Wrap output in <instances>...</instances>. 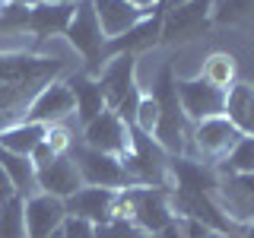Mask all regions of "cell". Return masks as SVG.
I'll list each match as a JSON object with an SVG mask.
<instances>
[{"label":"cell","instance_id":"obj_1","mask_svg":"<svg viewBox=\"0 0 254 238\" xmlns=\"http://www.w3.org/2000/svg\"><path fill=\"white\" fill-rule=\"evenodd\" d=\"M70 58H76V54L67 48V42L61 51H51V48L35 51V48L22 45L0 48V130L22 121L32 99L48 83L79 70V60Z\"/></svg>","mask_w":254,"mask_h":238},{"label":"cell","instance_id":"obj_2","mask_svg":"<svg viewBox=\"0 0 254 238\" xmlns=\"http://www.w3.org/2000/svg\"><path fill=\"white\" fill-rule=\"evenodd\" d=\"M159 99V127L153 133V140L162 146V153L175 159V156H185V146H188V137H190V124L181 111V102H178V86H175V70L172 67H162L159 76L153 79V89H149Z\"/></svg>","mask_w":254,"mask_h":238},{"label":"cell","instance_id":"obj_3","mask_svg":"<svg viewBox=\"0 0 254 238\" xmlns=\"http://www.w3.org/2000/svg\"><path fill=\"white\" fill-rule=\"evenodd\" d=\"M105 95V108L115 111L124 124L133 121V108L140 102V79H137V58L133 54H115L102 63V70L95 73Z\"/></svg>","mask_w":254,"mask_h":238},{"label":"cell","instance_id":"obj_4","mask_svg":"<svg viewBox=\"0 0 254 238\" xmlns=\"http://www.w3.org/2000/svg\"><path fill=\"white\" fill-rule=\"evenodd\" d=\"M115 216L130 219L140 232L156 235L175 219L169 187H124L115 197Z\"/></svg>","mask_w":254,"mask_h":238},{"label":"cell","instance_id":"obj_5","mask_svg":"<svg viewBox=\"0 0 254 238\" xmlns=\"http://www.w3.org/2000/svg\"><path fill=\"white\" fill-rule=\"evenodd\" d=\"M64 42L67 48L79 58V70L83 73H99L102 63L108 60V38L102 35V26L95 19V10L89 0H79L73 16H70V26L64 32Z\"/></svg>","mask_w":254,"mask_h":238},{"label":"cell","instance_id":"obj_6","mask_svg":"<svg viewBox=\"0 0 254 238\" xmlns=\"http://www.w3.org/2000/svg\"><path fill=\"white\" fill-rule=\"evenodd\" d=\"M242 137H245V133L238 130L226 115L206 118V121H197L194 127H190L185 156L188 159H197V162H206V165H219L222 159L232 153V146Z\"/></svg>","mask_w":254,"mask_h":238},{"label":"cell","instance_id":"obj_7","mask_svg":"<svg viewBox=\"0 0 254 238\" xmlns=\"http://www.w3.org/2000/svg\"><path fill=\"white\" fill-rule=\"evenodd\" d=\"M76 169H79V178L83 184L89 187H108V190H124L130 187V178H127V169L118 156H108V153H99V149H89L83 143H73L70 149Z\"/></svg>","mask_w":254,"mask_h":238},{"label":"cell","instance_id":"obj_8","mask_svg":"<svg viewBox=\"0 0 254 238\" xmlns=\"http://www.w3.org/2000/svg\"><path fill=\"white\" fill-rule=\"evenodd\" d=\"M79 143L89 146V149H99V153L124 159L130 153V143H133V127L124 124L115 111L105 108L102 115H95L89 124L79 127Z\"/></svg>","mask_w":254,"mask_h":238},{"label":"cell","instance_id":"obj_9","mask_svg":"<svg viewBox=\"0 0 254 238\" xmlns=\"http://www.w3.org/2000/svg\"><path fill=\"white\" fill-rule=\"evenodd\" d=\"M213 200L232 226L254 222V175H219Z\"/></svg>","mask_w":254,"mask_h":238},{"label":"cell","instance_id":"obj_10","mask_svg":"<svg viewBox=\"0 0 254 238\" xmlns=\"http://www.w3.org/2000/svg\"><path fill=\"white\" fill-rule=\"evenodd\" d=\"M213 3L216 0H188V3L175 6L162 13V45L188 42V38L200 35L213 22Z\"/></svg>","mask_w":254,"mask_h":238},{"label":"cell","instance_id":"obj_11","mask_svg":"<svg viewBox=\"0 0 254 238\" xmlns=\"http://www.w3.org/2000/svg\"><path fill=\"white\" fill-rule=\"evenodd\" d=\"M175 86H178V102L181 111L190 124L206 121V118H216L226 111V92L213 89L206 79L200 76H175Z\"/></svg>","mask_w":254,"mask_h":238},{"label":"cell","instance_id":"obj_12","mask_svg":"<svg viewBox=\"0 0 254 238\" xmlns=\"http://www.w3.org/2000/svg\"><path fill=\"white\" fill-rule=\"evenodd\" d=\"M73 115H76V102H73V92H70V86H67V76H64V79L48 83L45 89L32 99V105H29L22 121H35L42 127H51V124H67Z\"/></svg>","mask_w":254,"mask_h":238},{"label":"cell","instance_id":"obj_13","mask_svg":"<svg viewBox=\"0 0 254 238\" xmlns=\"http://www.w3.org/2000/svg\"><path fill=\"white\" fill-rule=\"evenodd\" d=\"M22 213H26V235L29 238H45V235L58 232L64 226V219H67L64 200H58L51 194H42V190H35V194H29L22 200Z\"/></svg>","mask_w":254,"mask_h":238},{"label":"cell","instance_id":"obj_14","mask_svg":"<svg viewBox=\"0 0 254 238\" xmlns=\"http://www.w3.org/2000/svg\"><path fill=\"white\" fill-rule=\"evenodd\" d=\"M76 3H67V0H42V3L29 6V22L26 32L35 35L38 42H48V38H64V32L70 26V16H73Z\"/></svg>","mask_w":254,"mask_h":238},{"label":"cell","instance_id":"obj_15","mask_svg":"<svg viewBox=\"0 0 254 238\" xmlns=\"http://www.w3.org/2000/svg\"><path fill=\"white\" fill-rule=\"evenodd\" d=\"M35 187L42 190V194H51L58 197V200H67V197H73L79 187H83V178H79V169L73 162V156H58L51 165H45V169L35 172Z\"/></svg>","mask_w":254,"mask_h":238},{"label":"cell","instance_id":"obj_16","mask_svg":"<svg viewBox=\"0 0 254 238\" xmlns=\"http://www.w3.org/2000/svg\"><path fill=\"white\" fill-rule=\"evenodd\" d=\"M115 197H118V190L83 184L73 197L64 200V206H67V216H76V219H86L92 226H99V222L115 216Z\"/></svg>","mask_w":254,"mask_h":238},{"label":"cell","instance_id":"obj_17","mask_svg":"<svg viewBox=\"0 0 254 238\" xmlns=\"http://www.w3.org/2000/svg\"><path fill=\"white\" fill-rule=\"evenodd\" d=\"M156 45H162V10L143 16L133 29H127L124 35L111 38L108 58H115V54H133V58H137V54L149 51V48H156Z\"/></svg>","mask_w":254,"mask_h":238},{"label":"cell","instance_id":"obj_18","mask_svg":"<svg viewBox=\"0 0 254 238\" xmlns=\"http://www.w3.org/2000/svg\"><path fill=\"white\" fill-rule=\"evenodd\" d=\"M67 86L73 92V102H76V118H79V127L89 124L95 115L105 111V95H102V86L92 73H83V70H73L67 76Z\"/></svg>","mask_w":254,"mask_h":238},{"label":"cell","instance_id":"obj_19","mask_svg":"<svg viewBox=\"0 0 254 238\" xmlns=\"http://www.w3.org/2000/svg\"><path fill=\"white\" fill-rule=\"evenodd\" d=\"M89 3H92V10H95L99 26H102V35H105L108 42H111V38H118V35H124L127 29H133L143 19V13L133 10L127 0H89Z\"/></svg>","mask_w":254,"mask_h":238},{"label":"cell","instance_id":"obj_20","mask_svg":"<svg viewBox=\"0 0 254 238\" xmlns=\"http://www.w3.org/2000/svg\"><path fill=\"white\" fill-rule=\"evenodd\" d=\"M222 115L232 121L245 137H254V86L251 83H238L226 92V111Z\"/></svg>","mask_w":254,"mask_h":238},{"label":"cell","instance_id":"obj_21","mask_svg":"<svg viewBox=\"0 0 254 238\" xmlns=\"http://www.w3.org/2000/svg\"><path fill=\"white\" fill-rule=\"evenodd\" d=\"M197 76L206 79L213 89L229 92V89L238 83V60H235L229 51H213V54H206V58H203L200 70H197Z\"/></svg>","mask_w":254,"mask_h":238},{"label":"cell","instance_id":"obj_22","mask_svg":"<svg viewBox=\"0 0 254 238\" xmlns=\"http://www.w3.org/2000/svg\"><path fill=\"white\" fill-rule=\"evenodd\" d=\"M45 130L48 127L35 124V121H16V124L0 130V146L16 153V156H32V149L45 140Z\"/></svg>","mask_w":254,"mask_h":238},{"label":"cell","instance_id":"obj_23","mask_svg":"<svg viewBox=\"0 0 254 238\" xmlns=\"http://www.w3.org/2000/svg\"><path fill=\"white\" fill-rule=\"evenodd\" d=\"M0 169H3L6 175H10L13 187H16V197H22L26 200L29 194H35V165H32L29 156H16L10 153V149L0 146Z\"/></svg>","mask_w":254,"mask_h":238},{"label":"cell","instance_id":"obj_24","mask_svg":"<svg viewBox=\"0 0 254 238\" xmlns=\"http://www.w3.org/2000/svg\"><path fill=\"white\" fill-rule=\"evenodd\" d=\"M219 175H254V137H242L222 162L216 165Z\"/></svg>","mask_w":254,"mask_h":238},{"label":"cell","instance_id":"obj_25","mask_svg":"<svg viewBox=\"0 0 254 238\" xmlns=\"http://www.w3.org/2000/svg\"><path fill=\"white\" fill-rule=\"evenodd\" d=\"M130 127L137 133H143V137H153L156 133V127H159V99L149 89H140V102H137V108H133Z\"/></svg>","mask_w":254,"mask_h":238},{"label":"cell","instance_id":"obj_26","mask_svg":"<svg viewBox=\"0 0 254 238\" xmlns=\"http://www.w3.org/2000/svg\"><path fill=\"white\" fill-rule=\"evenodd\" d=\"M254 19V0H216L213 3V22L219 26H238Z\"/></svg>","mask_w":254,"mask_h":238},{"label":"cell","instance_id":"obj_27","mask_svg":"<svg viewBox=\"0 0 254 238\" xmlns=\"http://www.w3.org/2000/svg\"><path fill=\"white\" fill-rule=\"evenodd\" d=\"M0 238H29L26 235V213H22V197L0 203Z\"/></svg>","mask_w":254,"mask_h":238},{"label":"cell","instance_id":"obj_28","mask_svg":"<svg viewBox=\"0 0 254 238\" xmlns=\"http://www.w3.org/2000/svg\"><path fill=\"white\" fill-rule=\"evenodd\" d=\"M95 238H149L146 232H140L130 219H121V216H111L105 222L95 226Z\"/></svg>","mask_w":254,"mask_h":238},{"label":"cell","instance_id":"obj_29","mask_svg":"<svg viewBox=\"0 0 254 238\" xmlns=\"http://www.w3.org/2000/svg\"><path fill=\"white\" fill-rule=\"evenodd\" d=\"M45 143L54 149L58 156H67L70 149H73V143H76V133L70 130V124H51L45 130Z\"/></svg>","mask_w":254,"mask_h":238},{"label":"cell","instance_id":"obj_30","mask_svg":"<svg viewBox=\"0 0 254 238\" xmlns=\"http://www.w3.org/2000/svg\"><path fill=\"white\" fill-rule=\"evenodd\" d=\"M29 159H32V165H35V172H38V169H45V165H51L54 159H58V153H54V149L42 140L35 149H32V156H29Z\"/></svg>","mask_w":254,"mask_h":238},{"label":"cell","instance_id":"obj_31","mask_svg":"<svg viewBox=\"0 0 254 238\" xmlns=\"http://www.w3.org/2000/svg\"><path fill=\"white\" fill-rule=\"evenodd\" d=\"M153 238H185V226H181V219L175 216L165 229H159V232L153 235Z\"/></svg>","mask_w":254,"mask_h":238},{"label":"cell","instance_id":"obj_32","mask_svg":"<svg viewBox=\"0 0 254 238\" xmlns=\"http://www.w3.org/2000/svg\"><path fill=\"white\" fill-rule=\"evenodd\" d=\"M16 197V187H13V181H10V175H6L3 169H0V203H6V200H13Z\"/></svg>","mask_w":254,"mask_h":238},{"label":"cell","instance_id":"obj_33","mask_svg":"<svg viewBox=\"0 0 254 238\" xmlns=\"http://www.w3.org/2000/svg\"><path fill=\"white\" fill-rule=\"evenodd\" d=\"M127 3H130L133 10H140L143 16H149L153 10H159V3H162V0H127Z\"/></svg>","mask_w":254,"mask_h":238},{"label":"cell","instance_id":"obj_34","mask_svg":"<svg viewBox=\"0 0 254 238\" xmlns=\"http://www.w3.org/2000/svg\"><path fill=\"white\" fill-rule=\"evenodd\" d=\"M238 238H254V222H248V226H242V235Z\"/></svg>","mask_w":254,"mask_h":238},{"label":"cell","instance_id":"obj_35","mask_svg":"<svg viewBox=\"0 0 254 238\" xmlns=\"http://www.w3.org/2000/svg\"><path fill=\"white\" fill-rule=\"evenodd\" d=\"M13 3H19V6H26V10H29V6H35V3H42V0H13Z\"/></svg>","mask_w":254,"mask_h":238},{"label":"cell","instance_id":"obj_36","mask_svg":"<svg viewBox=\"0 0 254 238\" xmlns=\"http://www.w3.org/2000/svg\"><path fill=\"white\" fill-rule=\"evenodd\" d=\"M10 6H13V0H0V16H3L6 10H10Z\"/></svg>","mask_w":254,"mask_h":238},{"label":"cell","instance_id":"obj_37","mask_svg":"<svg viewBox=\"0 0 254 238\" xmlns=\"http://www.w3.org/2000/svg\"><path fill=\"white\" fill-rule=\"evenodd\" d=\"M45 238H64V232L58 229V232H51V235H45Z\"/></svg>","mask_w":254,"mask_h":238},{"label":"cell","instance_id":"obj_38","mask_svg":"<svg viewBox=\"0 0 254 238\" xmlns=\"http://www.w3.org/2000/svg\"><path fill=\"white\" fill-rule=\"evenodd\" d=\"M67 3H79V0H67Z\"/></svg>","mask_w":254,"mask_h":238},{"label":"cell","instance_id":"obj_39","mask_svg":"<svg viewBox=\"0 0 254 238\" xmlns=\"http://www.w3.org/2000/svg\"><path fill=\"white\" fill-rule=\"evenodd\" d=\"M149 238H153V235H149Z\"/></svg>","mask_w":254,"mask_h":238}]
</instances>
